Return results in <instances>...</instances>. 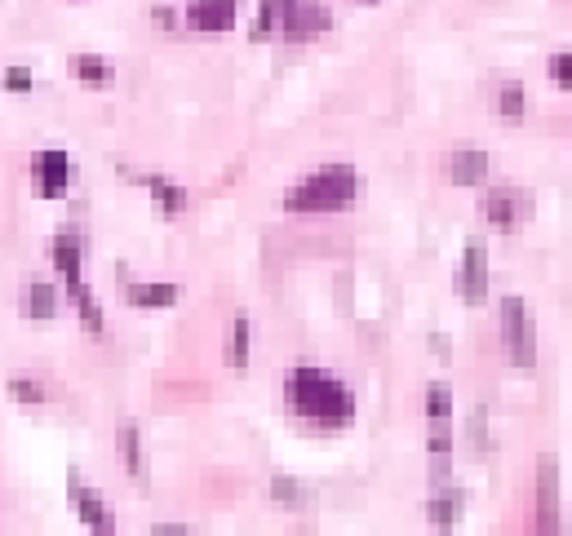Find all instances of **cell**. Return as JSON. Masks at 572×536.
<instances>
[{
  "label": "cell",
  "instance_id": "cell-19",
  "mask_svg": "<svg viewBox=\"0 0 572 536\" xmlns=\"http://www.w3.org/2000/svg\"><path fill=\"white\" fill-rule=\"evenodd\" d=\"M71 71H76L85 85H94V89H102V85H111V67L102 63V58H89V54H76L71 58Z\"/></svg>",
  "mask_w": 572,
  "mask_h": 536
},
{
  "label": "cell",
  "instance_id": "cell-30",
  "mask_svg": "<svg viewBox=\"0 0 572 536\" xmlns=\"http://www.w3.org/2000/svg\"><path fill=\"white\" fill-rule=\"evenodd\" d=\"M364 5H373V0H364Z\"/></svg>",
  "mask_w": 572,
  "mask_h": 536
},
{
  "label": "cell",
  "instance_id": "cell-17",
  "mask_svg": "<svg viewBox=\"0 0 572 536\" xmlns=\"http://www.w3.org/2000/svg\"><path fill=\"white\" fill-rule=\"evenodd\" d=\"M23 311L32 315V319H54V311H58V293H54L49 284H32V288H27Z\"/></svg>",
  "mask_w": 572,
  "mask_h": 536
},
{
  "label": "cell",
  "instance_id": "cell-5",
  "mask_svg": "<svg viewBox=\"0 0 572 536\" xmlns=\"http://www.w3.org/2000/svg\"><path fill=\"white\" fill-rule=\"evenodd\" d=\"M67 497H71V505H76V514H80V523H85L89 532H116L111 510L102 505V497H98L94 488H85V483H80L76 470H67Z\"/></svg>",
  "mask_w": 572,
  "mask_h": 536
},
{
  "label": "cell",
  "instance_id": "cell-29",
  "mask_svg": "<svg viewBox=\"0 0 572 536\" xmlns=\"http://www.w3.org/2000/svg\"><path fill=\"white\" fill-rule=\"evenodd\" d=\"M156 532H165V536H182V532H187V528H182V523H160Z\"/></svg>",
  "mask_w": 572,
  "mask_h": 536
},
{
  "label": "cell",
  "instance_id": "cell-3",
  "mask_svg": "<svg viewBox=\"0 0 572 536\" xmlns=\"http://www.w3.org/2000/svg\"><path fill=\"white\" fill-rule=\"evenodd\" d=\"M502 337H506V350H510V359H515L519 373H533L537 333H533V319H528L524 297H502Z\"/></svg>",
  "mask_w": 572,
  "mask_h": 536
},
{
  "label": "cell",
  "instance_id": "cell-11",
  "mask_svg": "<svg viewBox=\"0 0 572 536\" xmlns=\"http://www.w3.org/2000/svg\"><path fill=\"white\" fill-rule=\"evenodd\" d=\"M484 178H488L484 151H457V156H448V182L453 187H479Z\"/></svg>",
  "mask_w": 572,
  "mask_h": 536
},
{
  "label": "cell",
  "instance_id": "cell-12",
  "mask_svg": "<svg viewBox=\"0 0 572 536\" xmlns=\"http://www.w3.org/2000/svg\"><path fill=\"white\" fill-rule=\"evenodd\" d=\"M138 182H142V187H147L151 200L160 204V213H165V218H178V213L187 209V191H182V187H173V182L156 178V173H142Z\"/></svg>",
  "mask_w": 572,
  "mask_h": 536
},
{
  "label": "cell",
  "instance_id": "cell-15",
  "mask_svg": "<svg viewBox=\"0 0 572 536\" xmlns=\"http://www.w3.org/2000/svg\"><path fill=\"white\" fill-rule=\"evenodd\" d=\"M67 293H71V302H76V311L80 319H85V328L94 337H102V311H98V302H94V293L85 288V280H67Z\"/></svg>",
  "mask_w": 572,
  "mask_h": 536
},
{
  "label": "cell",
  "instance_id": "cell-8",
  "mask_svg": "<svg viewBox=\"0 0 572 536\" xmlns=\"http://www.w3.org/2000/svg\"><path fill=\"white\" fill-rule=\"evenodd\" d=\"M71 182V160L63 151H40L36 156V191L45 195V200H58V195L67 191Z\"/></svg>",
  "mask_w": 572,
  "mask_h": 536
},
{
  "label": "cell",
  "instance_id": "cell-7",
  "mask_svg": "<svg viewBox=\"0 0 572 536\" xmlns=\"http://www.w3.org/2000/svg\"><path fill=\"white\" fill-rule=\"evenodd\" d=\"M280 32L289 45H306L311 36H320V32H329V14H324L315 0H298V5L284 14V23H280Z\"/></svg>",
  "mask_w": 572,
  "mask_h": 536
},
{
  "label": "cell",
  "instance_id": "cell-18",
  "mask_svg": "<svg viewBox=\"0 0 572 536\" xmlns=\"http://www.w3.org/2000/svg\"><path fill=\"white\" fill-rule=\"evenodd\" d=\"M457 505H462V492H448V497H431V505H426V519H431L439 532H448V528L457 523Z\"/></svg>",
  "mask_w": 572,
  "mask_h": 536
},
{
  "label": "cell",
  "instance_id": "cell-16",
  "mask_svg": "<svg viewBox=\"0 0 572 536\" xmlns=\"http://www.w3.org/2000/svg\"><path fill=\"white\" fill-rule=\"evenodd\" d=\"M54 266L63 271V280H80V244L76 235H54Z\"/></svg>",
  "mask_w": 572,
  "mask_h": 536
},
{
  "label": "cell",
  "instance_id": "cell-6",
  "mask_svg": "<svg viewBox=\"0 0 572 536\" xmlns=\"http://www.w3.org/2000/svg\"><path fill=\"white\" fill-rule=\"evenodd\" d=\"M533 213V200L524 191H488L484 195V218L497 226V231H519V222Z\"/></svg>",
  "mask_w": 572,
  "mask_h": 536
},
{
  "label": "cell",
  "instance_id": "cell-1",
  "mask_svg": "<svg viewBox=\"0 0 572 536\" xmlns=\"http://www.w3.org/2000/svg\"><path fill=\"white\" fill-rule=\"evenodd\" d=\"M284 404L315 426H351L355 421V395L320 368H298L284 386Z\"/></svg>",
  "mask_w": 572,
  "mask_h": 536
},
{
  "label": "cell",
  "instance_id": "cell-4",
  "mask_svg": "<svg viewBox=\"0 0 572 536\" xmlns=\"http://www.w3.org/2000/svg\"><path fill=\"white\" fill-rule=\"evenodd\" d=\"M453 288L466 306H479L488 297V249L479 240H471L462 249V262H457V275H453Z\"/></svg>",
  "mask_w": 572,
  "mask_h": 536
},
{
  "label": "cell",
  "instance_id": "cell-13",
  "mask_svg": "<svg viewBox=\"0 0 572 536\" xmlns=\"http://www.w3.org/2000/svg\"><path fill=\"white\" fill-rule=\"evenodd\" d=\"M125 297H129L134 306H151V311H160V306H173V302H178L182 288H178V284H129Z\"/></svg>",
  "mask_w": 572,
  "mask_h": 536
},
{
  "label": "cell",
  "instance_id": "cell-25",
  "mask_svg": "<svg viewBox=\"0 0 572 536\" xmlns=\"http://www.w3.org/2000/svg\"><path fill=\"white\" fill-rule=\"evenodd\" d=\"M546 71H550V80H555L559 89H572V54H555L546 63Z\"/></svg>",
  "mask_w": 572,
  "mask_h": 536
},
{
  "label": "cell",
  "instance_id": "cell-2",
  "mask_svg": "<svg viewBox=\"0 0 572 536\" xmlns=\"http://www.w3.org/2000/svg\"><path fill=\"white\" fill-rule=\"evenodd\" d=\"M355 195H360V173L351 164H324L320 173H311V178L284 195V209L289 213H342L355 204Z\"/></svg>",
  "mask_w": 572,
  "mask_h": 536
},
{
  "label": "cell",
  "instance_id": "cell-20",
  "mask_svg": "<svg viewBox=\"0 0 572 536\" xmlns=\"http://www.w3.org/2000/svg\"><path fill=\"white\" fill-rule=\"evenodd\" d=\"M249 342H253V328H249V319H236V328H231V368L236 373H244L249 368Z\"/></svg>",
  "mask_w": 572,
  "mask_h": 536
},
{
  "label": "cell",
  "instance_id": "cell-23",
  "mask_svg": "<svg viewBox=\"0 0 572 536\" xmlns=\"http://www.w3.org/2000/svg\"><path fill=\"white\" fill-rule=\"evenodd\" d=\"M426 448H431L435 457H448V452H453V430H448V417L431 421V435H426Z\"/></svg>",
  "mask_w": 572,
  "mask_h": 536
},
{
  "label": "cell",
  "instance_id": "cell-27",
  "mask_svg": "<svg viewBox=\"0 0 572 536\" xmlns=\"http://www.w3.org/2000/svg\"><path fill=\"white\" fill-rule=\"evenodd\" d=\"M9 395H14V399H23V404H45V390H40L36 381H23V377H14V381H9Z\"/></svg>",
  "mask_w": 572,
  "mask_h": 536
},
{
  "label": "cell",
  "instance_id": "cell-26",
  "mask_svg": "<svg viewBox=\"0 0 572 536\" xmlns=\"http://www.w3.org/2000/svg\"><path fill=\"white\" fill-rule=\"evenodd\" d=\"M466 439H471V452H479L484 457L488 452V430H484V408L471 412V430H466Z\"/></svg>",
  "mask_w": 572,
  "mask_h": 536
},
{
  "label": "cell",
  "instance_id": "cell-22",
  "mask_svg": "<svg viewBox=\"0 0 572 536\" xmlns=\"http://www.w3.org/2000/svg\"><path fill=\"white\" fill-rule=\"evenodd\" d=\"M426 417H431V421L453 417V395H448V386H439V381L426 390Z\"/></svg>",
  "mask_w": 572,
  "mask_h": 536
},
{
  "label": "cell",
  "instance_id": "cell-28",
  "mask_svg": "<svg viewBox=\"0 0 572 536\" xmlns=\"http://www.w3.org/2000/svg\"><path fill=\"white\" fill-rule=\"evenodd\" d=\"M5 89H9V94H27V89H32V71H27V67H9L5 71Z\"/></svg>",
  "mask_w": 572,
  "mask_h": 536
},
{
  "label": "cell",
  "instance_id": "cell-10",
  "mask_svg": "<svg viewBox=\"0 0 572 536\" xmlns=\"http://www.w3.org/2000/svg\"><path fill=\"white\" fill-rule=\"evenodd\" d=\"M541 492H537V528L541 532H555L559 528V474H555V461H541Z\"/></svg>",
  "mask_w": 572,
  "mask_h": 536
},
{
  "label": "cell",
  "instance_id": "cell-24",
  "mask_svg": "<svg viewBox=\"0 0 572 536\" xmlns=\"http://www.w3.org/2000/svg\"><path fill=\"white\" fill-rule=\"evenodd\" d=\"M271 497H275V501H289V505H302V501H306V492H302L293 479L275 474V479H271Z\"/></svg>",
  "mask_w": 572,
  "mask_h": 536
},
{
  "label": "cell",
  "instance_id": "cell-9",
  "mask_svg": "<svg viewBox=\"0 0 572 536\" xmlns=\"http://www.w3.org/2000/svg\"><path fill=\"white\" fill-rule=\"evenodd\" d=\"M187 23L196 32H231L236 27V0H196Z\"/></svg>",
  "mask_w": 572,
  "mask_h": 536
},
{
  "label": "cell",
  "instance_id": "cell-21",
  "mask_svg": "<svg viewBox=\"0 0 572 536\" xmlns=\"http://www.w3.org/2000/svg\"><path fill=\"white\" fill-rule=\"evenodd\" d=\"M497 111H502L506 120H519V116H524V85H515V80H510V85H502V94H497Z\"/></svg>",
  "mask_w": 572,
  "mask_h": 536
},
{
  "label": "cell",
  "instance_id": "cell-14",
  "mask_svg": "<svg viewBox=\"0 0 572 536\" xmlns=\"http://www.w3.org/2000/svg\"><path fill=\"white\" fill-rule=\"evenodd\" d=\"M120 457H125V470H129V479L138 483H147V461H142V439H138V426H120Z\"/></svg>",
  "mask_w": 572,
  "mask_h": 536
}]
</instances>
